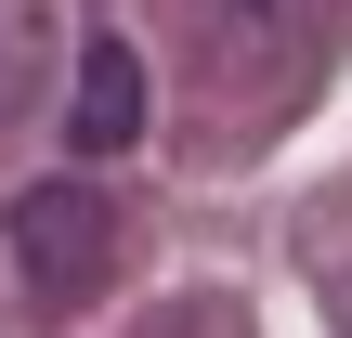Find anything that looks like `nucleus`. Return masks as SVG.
Segmentation results:
<instances>
[{
	"instance_id": "1",
	"label": "nucleus",
	"mask_w": 352,
	"mask_h": 338,
	"mask_svg": "<svg viewBox=\"0 0 352 338\" xmlns=\"http://www.w3.org/2000/svg\"><path fill=\"white\" fill-rule=\"evenodd\" d=\"M104 261H118V208H104V182L52 169V182L13 195V274H26L39 300H78Z\"/></svg>"
},
{
	"instance_id": "2",
	"label": "nucleus",
	"mask_w": 352,
	"mask_h": 338,
	"mask_svg": "<svg viewBox=\"0 0 352 338\" xmlns=\"http://www.w3.org/2000/svg\"><path fill=\"white\" fill-rule=\"evenodd\" d=\"M340 13H352V0H183L196 52L235 65V78H300V65L340 39Z\"/></svg>"
},
{
	"instance_id": "3",
	"label": "nucleus",
	"mask_w": 352,
	"mask_h": 338,
	"mask_svg": "<svg viewBox=\"0 0 352 338\" xmlns=\"http://www.w3.org/2000/svg\"><path fill=\"white\" fill-rule=\"evenodd\" d=\"M131 130H144V52L131 39H91L78 52V91H65V156L104 169V156H131Z\"/></svg>"
},
{
	"instance_id": "4",
	"label": "nucleus",
	"mask_w": 352,
	"mask_h": 338,
	"mask_svg": "<svg viewBox=\"0 0 352 338\" xmlns=\"http://www.w3.org/2000/svg\"><path fill=\"white\" fill-rule=\"evenodd\" d=\"M39 78H52V13L39 0H0V130L39 104Z\"/></svg>"
}]
</instances>
